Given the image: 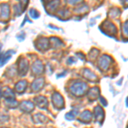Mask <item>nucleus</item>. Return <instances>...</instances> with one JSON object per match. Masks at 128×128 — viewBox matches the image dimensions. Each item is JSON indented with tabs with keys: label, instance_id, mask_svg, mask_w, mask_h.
Wrapping results in <instances>:
<instances>
[{
	"label": "nucleus",
	"instance_id": "24",
	"mask_svg": "<svg viewBox=\"0 0 128 128\" xmlns=\"http://www.w3.org/2000/svg\"><path fill=\"white\" fill-rule=\"evenodd\" d=\"M120 11L119 10V9H113L110 10V12H109V16H110V17H112V18L117 17L118 16H120Z\"/></svg>",
	"mask_w": 128,
	"mask_h": 128
},
{
	"label": "nucleus",
	"instance_id": "30",
	"mask_svg": "<svg viewBox=\"0 0 128 128\" xmlns=\"http://www.w3.org/2000/svg\"><path fill=\"white\" fill-rule=\"evenodd\" d=\"M100 102H101V104L104 105V106H107V105H108V102L105 100L104 98H102V96H101V98H100Z\"/></svg>",
	"mask_w": 128,
	"mask_h": 128
},
{
	"label": "nucleus",
	"instance_id": "10",
	"mask_svg": "<svg viewBox=\"0 0 128 128\" xmlns=\"http://www.w3.org/2000/svg\"><path fill=\"white\" fill-rule=\"evenodd\" d=\"M32 73L36 75H38V74H41L44 72V65H43L42 62L40 61V60H37L35 61L34 63H32Z\"/></svg>",
	"mask_w": 128,
	"mask_h": 128
},
{
	"label": "nucleus",
	"instance_id": "33",
	"mask_svg": "<svg viewBox=\"0 0 128 128\" xmlns=\"http://www.w3.org/2000/svg\"><path fill=\"white\" fill-rule=\"evenodd\" d=\"M123 5H125L126 7H128V0H120Z\"/></svg>",
	"mask_w": 128,
	"mask_h": 128
},
{
	"label": "nucleus",
	"instance_id": "18",
	"mask_svg": "<svg viewBox=\"0 0 128 128\" xmlns=\"http://www.w3.org/2000/svg\"><path fill=\"white\" fill-rule=\"evenodd\" d=\"M26 86H28V81L26 80H20V81H19L16 84L15 89L17 92L22 93V92H23L26 90Z\"/></svg>",
	"mask_w": 128,
	"mask_h": 128
},
{
	"label": "nucleus",
	"instance_id": "6",
	"mask_svg": "<svg viewBox=\"0 0 128 128\" xmlns=\"http://www.w3.org/2000/svg\"><path fill=\"white\" fill-rule=\"evenodd\" d=\"M34 104L41 109H46L48 108V105H49L48 100L44 96H37V98H34Z\"/></svg>",
	"mask_w": 128,
	"mask_h": 128
},
{
	"label": "nucleus",
	"instance_id": "1",
	"mask_svg": "<svg viewBox=\"0 0 128 128\" xmlns=\"http://www.w3.org/2000/svg\"><path fill=\"white\" fill-rule=\"evenodd\" d=\"M88 86L86 83L82 81H76L70 86V92L75 96H81L86 93Z\"/></svg>",
	"mask_w": 128,
	"mask_h": 128
},
{
	"label": "nucleus",
	"instance_id": "38",
	"mask_svg": "<svg viewBox=\"0 0 128 128\" xmlns=\"http://www.w3.org/2000/svg\"><path fill=\"white\" fill-rule=\"evenodd\" d=\"M44 1H45V2H49L50 0H44Z\"/></svg>",
	"mask_w": 128,
	"mask_h": 128
},
{
	"label": "nucleus",
	"instance_id": "5",
	"mask_svg": "<svg viewBox=\"0 0 128 128\" xmlns=\"http://www.w3.org/2000/svg\"><path fill=\"white\" fill-rule=\"evenodd\" d=\"M10 14V6L7 4H0V19L6 20L9 19Z\"/></svg>",
	"mask_w": 128,
	"mask_h": 128
},
{
	"label": "nucleus",
	"instance_id": "14",
	"mask_svg": "<svg viewBox=\"0 0 128 128\" xmlns=\"http://www.w3.org/2000/svg\"><path fill=\"white\" fill-rule=\"evenodd\" d=\"M92 114L89 110L84 111V112L80 114V120L83 123L90 122V121H92Z\"/></svg>",
	"mask_w": 128,
	"mask_h": 128
},
{
	"label": "nucleus",
	"instance_id": "17",
	"mask_svg": "<svg viewBox=\"0 0 128 128\" xmlns=\"http://www.w3.org/2000/svg\"><path fill=\"white\" fill-rule=\"evenodd\" d=\"M83 76L86 78V80H88L89 81H92V82H94V81H96V80H98V79H96V74H95L92 71H90V69H87V68H86L84 70Z\"/></svg>",
	"mask_w": 128,
	"mask_h": 128
},
{
	"label": "nucleus",
	"instance_id": "23",
	"mask_svg": "<svg viewBox=\"0 0 128 128\" xmlns=\"http://www.w3.org/2000/svg\"><path fill=\"white\" fill-rule=\"evenodd\" d=\"M58 5H59V1L58 0H56V1H53L49 4L48 8L50 9V10H54L55 9H56Z\"/></svg>",
	"mask_w": 128,
	"mask_h": 128
},
{
	"label": "nucleus",
	"instance_id": "31",
	"mask_svg": "<svg viewBox=\"0 0 128 128\" xmlns=\"http://www.w3.org/2000/svg\"><path fill=\"white\" fill-rule=\"evenodd\" d=\"M68 3L71 4H78L80 2H81L82 0H67Z\"/></svg>",
	"mask_w": 128,
	"mask_h": 128
},
{
	"label": "nucleus",
	"instance_id": "9",
	"mask_svg": "<svg viewBox=\"0 0 128 128\" xmlns=\"http://www.w3.org/2000/svg\"><path fill=\"white\" fill-rule=\"evenodd\" d=\"M19 74L20 76H25L28 74V61L25 58H22L20 60L19 62Z\"/></svg>",
	"mask_w": 128,
	"mask_h": 128
},
{
	"label": "nucleus",
	"instance_id": "15",
	"mask_svg": "<svg viewBox=\"0 0 128 128\" xmlns=\"http://www.w3.org/2000/svg\"><path fill=\"white\" fill-rule=\"evenodd\" d=\"M32 119H34V122L35 124H44L48 122V118L42 114H36L32 117Z\"/></svg>",
	"mask_w": 128,
	"mask_h": 128
},
{
	"label": "nucleus",
	"instance_id": "35",
	"mask_svg": "<svg viewBox=\"0 0 128 128\" xmlns=\"http://www.w3.org/2000/svg\"><path fill=\"white\" fill-rule=\"evenodd\" d=\"M126 106L128 107V98H126Z\"/></svg>",
	"mask_w": 128,
	"mask_h": 128
},
{
	"label": "nucleus",
	"instance_id": "4",
	"mask_svg": "<svg viewBox=\"0 0 128 128\" xmlns=\"http://www.w3.org/2000/svg\"><path fill=\"white\" fill-rule=\"evenodd\" d=\"M102 28H104V34H107L108 35H114L117 32L116 28H115L114 25L112 22H108V20H106L104 23Z\"/></svg>",
	"mask_w": 128,
	"mask_h": 128
},
{
	"label": "nucleus",
	"instance_id": "13",
	"mask_svg": "<svg viewBox=\"0 0 128 128\" xmlns=\"http://www.w3.org/2000/svg\"><path fill=\"white\" fill-rule=\"evenodd\" d=\"M99 95H100V89L98 87H92L88 92V98L90 101H94L99 98Z\"/></svg>",
	"mask_w": 128,
	"mask_h": 128
},
{
	"label": "nucleus",
	"instance_id": "21",
	"mask_svg": "<svg viewBox=\"0 0 128 128\" xmlns=\"http://www.w3.org/2000/svg\"><path fill=\"white\" fill-rule=\"evenodd\" d=\"M78 110L76 109V110H72L70 111V112H68V114H66L65 115V118L68 120H73L74 119H75L76 115L78 114Z\"/></svg>",
	"mask_w": 128,
	"mask_h": 128
},
{
	"label": "nucleus",
	"instance_id": "22",
	"mask_svg": "<svg viewBox=\"0 0 128 128\" xmlns=\"http://www.w3.org/2000/svg\"><path fill=\"white\" fill-rule=\"evenodd\" d=\"M49 40L50 41L51 44H52L53 45H54L55 47L61 46L62 44V41L60 40L59 38H50Z\"/></svg>",
	"mask_w": 128,
	"mask_h": 128
},
{
	"label": "nucleus",
	"instance_id": "27",
	"mask_svg": "<svg viewBox=\"0 0 128 128\" xmlns=\"http://www.w3.org/2000/svg\"><path fill=\"white\" fill-rule=\"evenodd\" d=\"M99 51L98 50H95L93 49L92 51L90 52V54H89V57H90V59H95L96 56H98Z\"/></svg>",
	"mask_w": 128,
	"mask_h": 128
},
{
	"label": "nucleus",
	"instance_id": "29",
	"mask_svg": "<svg viewBox=\"0 0 128 128\" xmlns=\"http://www.w3.org/2000/svg\"><path fill=\"white\" fill-rule=\"evenodd\" d=\"M8 120V116H5V115H1L0 116V124L6 122Z\"/></svg>",
	"mask_w": 128,
	"mask_h": 128
},
{
	"label": "nucleus",
	"instance_id": "8",
	"mask_svg": "<svg viewBox=\"0 0 128 128\" xmlns=\"http://www.w3.org/2000/svg\"><path fill=\"white\" fill-rule=\"evenodd\" d=\"M20 109L24 113H31L34 109V104L30 101H23L20 104Z\"/></svg>",
	"mask_w": 128,
	"mask_h": 128
},
{
	"label": "nucleus",
	"instance_id": "32",
	"mask_svg": "<svg viewBox=\"0 0 128 128\" xmlns=\"http://www.w3.org/2000/svg\"><path fill=\"white\" fill-rule=\"evenodd\" d=\"M28 0H20V4L23 5V8H26V6L28 5Z\"/></svg>",
	"mask_w": 128,
	"mask_h": 128
},
{
	"label": "nucleus",
	"instance_id": "12",
	"mask_svg": "<svg viewBox=\"0 0 128 128\" xmlns=\"http://www.w3.org/2000/svg\"><path fill=\"white\" fill-rule=\"evenodd\" d=\"M95 119L96 120V121L102 125L104 122V111L102 109V107L100 106H96L95 108Z\"/></svg>",
	"mask_w": 128,
	"mask_h": 128
},
{
	"label": "nucleus",
	"instance_id": "3",
	"mask_svg": "<svg viewBox=\"0 0 128 128\" xmlns=\"http://www.w3.org/2000/svg\"><path fill=\"white\" fill-rule=\"evenodd\" d=\"M113 62L112 58L108 55H104L100 57L98 61V67L102 71H106L109 68L110 63Z\"/></svg>",
	"mask_w": 128,
	"mask_h": 128
},
{
	"label": "nucleus",
	"instance_id": "26",
	"mask_svg": "<svg viewBox=\"0 0 128 128\" xmlns=\"http://www.w3.org/2000/svg\"><path fill=\"white\" fill-rule=\"evenodd\" d=\"M122 32H123V35L125 37H128V20H126V22L123 25Z\"/></svg>",
	"mask_w": 128,
	"mask_h": 128
},
{
	"label": "nucleus",
	"instance_id": "2",
	"mask_svg": "<svg viewBox=\"0 0 128 128\" xmlns=\"http://www.w3.org/2000/svg\"><path fill=\"white\" fill-rule=\"evenodd\" d=\"M51 98H52V102L53 105H54V108L59 109V110L64 108V99L61 94L58 93V92H54L52 94Z\"/></svg>",
	"mask_w": 128,
	"mask_h": 128
},
{
	"label": "nucleus",
	"instance_id": "39",
	"mask_svg": "<svg viewBox=\"0 0 128 128\" xmlns=\"http://www.w3.org/2000/svg\"><path fill=\"white\" fill-rule=\"evenodd\" d=\"M40 128H44V127H40Z\"/></svg>",
	"mask_w": 128,
	"mask_h": 128
},
{
	"label": "nucleus",
	"instance_id": "11",
	"mask_svg": "<svg viewBox=\"0 0 128 128\" xmlns=\"http://www.w3.org/2000/svg\"><path fill=\"white\" fill-rule=\"evenodd\" d=\"M50 40L46 38H38L36 41V47L37 49L40 50H46L49 48L50 45Z\"/></svg>",
	"mask_w": 128,
	"mask_h": 128
},
{
	"label": "nucleus",
	"instance_id": "19",
	"mask_svg": "<svg viewBox=\"0 0 128 128\" xmlns=\"http://www.w3.org/2000/svg\"><path fill=\"white\" fill-rule=\"evenodd\" d=\"M5 104L8 108H16V107L19 105L18 102L16 100L15 98H9V99H5Z\"/></svg>",
	"mask_w": 128,
	"mask_h": 128
},
{
	"label": "nucleus",
	"instance_id": "40",
	"mask_svg": "<svg viewBox=\"0 0 128 128\" xmlns=\"http://www.w3.org/2000/svg\"><path fill=\"white\" fill-rule=\"evenodd\" d=\"M3 128H6V127H3Z\"/></svg>",
	"mask_w": 128,
	"mask_h": 128
},
{
	"label": "nucleus",
	"instance_id": "16",
	"mask_svg": "<svg viewBox=\"0 0 128 128\" xmlns=\"http://www.w3.org/2000/svg\"><path fill=\"white\" fill-rule=\"evenodd\" d=\"M13 54V51H8L5 54H0V67H3L4 65L8 62L11 58V56Z\"/></svg>",
	"mask_w": 128,
	"mask_h": 128
},
{
	"label": "nucleus",
	"instance_id": "25",
	"mask_svg": "<svg viewBox=\"0 0 128 128\" xmlns=\"http://www.w3.org/2000/svg\"><path fill=\"white\" fill-rule=\"evenodd\" d=\"M29 14H30V16L32 18H34V19H38V17H40V13H38V11H37L36 10H30L29 11Z\"/></svg>",
	"mask_w": 128,
	"mask_h": 128
},
{
	"label": "nucleus",
	"instance_id": "28",
	"mask_svg": "<svg viewBox=\"0 0 128 128\" xmlns=\"http://www.w3.org/2000/svg\"><path fill=\"white\" fill-rule=\"evenodd\" d=\"M86 5H84V7ZM84 7H80V8H77V9H76L75 10H74V11L76 12V13H83V12H84V11H87V10H88V7H86L84 9Z\"/></svg>",
	"mask_w": 128,
	"mask_h": 128
},
{
	"label": "nucleus",
	"instance_id": "20",
	"mask_svg": "<svg viewBox=\"0 0 128 128\" xmlns=\"http://www.w3.org/2000/svg\"><path fill=\"white\" fill-rule=\"evenodd\" d=\"M3 96L5 99H9V98H15V93L12 90V89H10V87L5 88L4 92H3Z\"/></svg>",
	"mask_w": 128,
	"mask_h": 128
},
{
	"label": "nucleus",
	"instance_id": "37",
	"mask_svg": "<svg viewBox=\"0 0 128 128\" xmlns=\"http://www.w3.org/2000/svg\"><path fill=\"white\" fill-rule=\"evenodd\" d=\"M1 48H2V45L0 44V51H1Z\"/></svg>",
	"mask_w": 128,
	"mask_h": 128
},
{
	"label": "nucleus",
	"instance_id": "34",
	"mask_svg": "<svg viewBox=\"0 0 128 128\" xmlns=\"http://www.w3.org/2000/svg\"><path fill=\"white\" fill-rule=\"evenodd\" d=\"M66 74V72H64L63 74H58V75H57V78H60L62 76H62H64Z\"/></svg>",
	"mask_w": 128,
	"mask_h": 128
},
{
	"label": "nucleus",
	"instance_id": "7",
	"mask_svg": "<svg viewBox=\"0 0 128 128\" xmlns=\"http://www.w3.org/2000/svg\"><path fill=\"white\" fill-rule=\"evenodd\" d=\"M44 78H38L32 82L31 89H32V92H38L44 87Z\"/></svg>",
	"mask_w": 128,
	"mask_h": 128
},
{
	"label": "nucleus",
	"instance_id": "36",
	"mask_svg": "<svg viewBox=\"0 0 128 128\" xmlns=\"http://www.w3.org/2000/svg\"><path fill=\"white\" fill-rule=\"evenodd\" d=\"M3 96V94H2V90H1V88H0V98Z\"/></svg>",
	"mask_w": 128,
	"mask_h": 128
},
{
	"label": "nucleus",
	"instance_id": "41",
	"mask_svg": "<svg viewBox=\"0 0 128 128\" xmlns=\"http://www.w3.org/2000/svg\"><path fill=\"white\" fill-rule=\"evenodd\" d=\"M127 128H128V127H127Z\"/></svg>",
	"mask_w": 128,
	"mask_h": 128
}]
</instances>
